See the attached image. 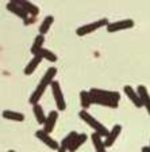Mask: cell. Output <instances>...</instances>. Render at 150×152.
Masks as SVG:
<instances>
[{
    "mask_svg": "<svg viewBox=\"0 0 150 152\" xmlns=\"http://www.w3.org/2000/svg\"><path fill=\"white\" fill-rule=\"evenodd\" d=\"M50 88H51V94H53V98L56 101V106L59 111H64L66 109V103H65V98H64L62 90H61V86L58 82L54 80L51 84H50Z\"/></svg>",
    "mask_w": 150,
    "mask_h": 152,
    "instance_id": "obj_5",
    "label": "cell"
},
{
    "mask_svg": "<svg viewBox=\"0 0 150 152\" xmlns=\"http://www.w3.org/2000/svg\"><path fill=\"white\" fill-rule=\"evenodd\" d=\"M137 91H138V94H139V96H141L145 109L147 110V113H149V115H150V94L147 92V88L145 86H139Z\"/></svg>",
    "mask_w": 150,
    "mask_h": 152,
    "instance_id": "obj_16",
    "label": "cell"
},
{
    "mask_svg": "<svg viewBox=\"0 0 150 152\" xmlns=\"http://www.w3.org/2000/svg\"><path fill=\"white\" fill-rule=\"evenodd\" d=\"M120 132H122V125H115L112 129L109 130V133L107 134L106 139H104V144H106L107 148L114 145V142L116 141V139H118V136L120 134Z\"/></svg>",
    "mask_w": 150,
    "mask_h": 152,
    "instance_id": "obj_12",
    "label": "cell"
},
{
    "mask_svg": "<svg viewBox=\"0 0 150 152\" xmlns=\"http://www.w3.org/2000/svg\"><path fill=\"white\" fill-rule=\"evenodd\" d=\"M9 1H12V3L20 6L23 10H26V11H27L31 16H34V18H37L38 14H39V7L35 6L34 3H31L30 0H9Z\"/></svg>",
    "mask_w": 150,
    "mask_h": 152,
    "instance_id": "obj_9",
    "label": "cell"
},
{
    "mask_svg": "<svg viewBox=\"0 0 150 152\" xmlns=\"http://www.w3.org/2000/svg\"><path fill=\"white\" fill-rule=\"evenodd\" d=\"M6 8L8 10L9 12H12L14 15H16L18 18H20L23 20V23H25V26H28L31 25V23H34V16H31L30 14L26 11V10H23L20 6H18V4L12 3V1H9V3H7Z\"/></svg>",
    "mask_w": 150,
    "mask_h": 152,
    "instance_id": "obj_3",
    "label": "cell"
},
{
    "mask_svg": "<svg viewBox=\"0 0 150 152\" xmlns=\"http://www.w3.org/2000/svg\"><path fill=\"white\" fill-rule=\"evenodd\" d=\"M134 26V20L133 19H123V20H118V22L108 23L107 26V31L108 33H116L120 30H127Z\"/></svg>",
    "mask_w": 150,
    "mask_h": 152,
    "instance_id": "obj_7",
    "label": "cell"
},
{
    "mask_svg": "<svg viewBox=\"0 0 150 152\" xmlns=\"http://www.w3.org/2000/svg\"><path fill=\"white\" fill-rule=\"evenodd\" d=\"M33 111H34V115H35L37 122L39 124V125H43L45 121H46L47 115H45V111H43V109H42L41 104H39V103L33 104Z\"/></svg>",
    "mask_w": 150,
    "mask_h": 152,
    "instance_id": "obj_19",
    "label": "cell"
},
{
    "mask_svg": "<svg viewBox=\"0 0 150 152\" xmlns=\"http://www.w3.org/2000/svg\"><path fill=\"white\" fill-rule=\"evenodd\" d=\"M89 92H91L92 103L100 104V106H106V107H111V109H116L119 106V102L114 101V99L107 98L104 95H100V94H97V92L92 91V90H89Z\"/></svg>",
    "mask_w": 150,
    "mask_h": 152,
    "instance_id": "obj_6",
    "label": "cell"
},
{
    "mask_svg": "<svg viewBox=\"0 0 150 152\" xmlns=\"http://www.w3.org/2000/svg\"><path fill=\"white\" fill-rule=\"evenodd\" d=\"M142 152H150L149 147H143V148H142Z\"/></svg>",
    "mask_w": 150,
    "mask_h": 152,
    "instance_id": "obj_25",
    "label": "cell"
},
{
    "mask_svg": "<svg viewBox=\"0 0 150 152\" xmlns=\"http://www.w3.org/2000/svg\"><path fill=\"white\" fill-rule=\"evenodd\" d=\"M80 103H81L83 110H87V109H89V106L92 104L91 92H89V91H85V90H83V91L80 92Z\"/></svg>",
    "mask_w": 150,
    "mask_h": 152,
    "instance_id": "obj_20",
    "label": "cell"
},
{
    "mask_svg": "<svg viewBox=\"0 0 150 152\" xmlns=\"http://www.w3.org/2000/svg\"><path fill=\"white\" fill-rule=\"evenodd\" d=\"M87 139H88V136L85 134V133H80V134H77V136H76V139L73 140V141L70 142V145L68 147V151L69 152H76L85 141H87Z\"/></svg>",
    "mask_w": 150,
    "mask_h": 152,
    "instance_id": "obj_15",
    "label": "cell"
},
{
    "mask_svg": "<svg viewBox=\"0 0 150 152\" xmlns=\"http://www.w3.org/2000/svg\"><path fill=\"white\" fill-rule=\"evenodd\" d=\"M35 137L37 139H39L42 142H43L45 145H47L49 148H51V149H56V151H58V148H59V144L56 141V140L53 139V137L50 136V133H46L45 130H37L35 132Z\"/></svg>",
    "mask_w": 150,
    "mask_h": 152,
    "instance_id": "obj_8",
    "label": "cell"
},
{
    "mask_svg": "<svg viewBox=\"0 0 150 152\" xmlns=\"http://www.w3.org/2000/svg\"><path fill=\"white\" fill-rule=\"evenodd\" d=\"M147 147H149V149H150V142H149V145H147Z\"/></svg>",
    "mask_w": 150,
    "mask_h": 152,
    "instance_id": "obj_27",
    "label": "cell"
},
{
    "mask_svg": "<svg viewBox=\"0 0 150 152\" xmlns=\"http://www.w3.org/2000/svg\"><path fill=\"white\" fill-rule=\"evenodd\" d=\"M3 117L6 118V120L15 121V122H23V121H25V114L19 113V111H14V110H4Z\"/></svg>",
    "mask_w": 150,
    "mask_h": 152,
    "instance_id": "obj_17",
    "label": "cell"
},
{
    "mask_svg": "<svg viewBox=\"0 0 150 152\" xmlns=\"http://www.w3.org/2000/svg\"><path fill=\"white\" fill-rule=\"evenodd\" d=\"M43 44H45V35L38 34L37 37H35L34 42H33L31 48H30V52H31V54L37 56V54L39 53V50H41L42 48H43Z\"/></svg>",
    "mask_w": 150,
    "mask_h": 152,
    "instance_id": "obj_18",
    "label": "cell"
},
{
    "mask_svg": "<svg viewBox=\"0 0 150 152\" xmlns=\"http://www.w3.org/2000/svg\"><path fill=\"white\" fill-rule=\"evenodd\" d=\"M53 22H54L53 15H47L46 18L42 20L41 25H39V34H42V35L46 34V33L50 30V27H51V25H53Z\"/></svg>",
    "mask_w": 150,
    "mask_h": 152,
    "instance_id": "obj_21",
    "label": "cell"
},
{
    "mask_svg": "<svg viewBox=\"0 0 150 152\" xmlns=\"http://www.w3.org/2000/svg\"><path fill=\"white\" fill-rule=\"evenodd\" d=\"M7 152H16V151H14V149H9V151H7Z\"/></svg>",
    "mask_w": 150,
    "mask_h": 152,
    "instance_id": "obj_26",
    "label": "cell"
},
{
    "mask_svg": "<svg viewBox=\"0 0 150 152\" xmlns=\"http://www.w3.org/2000/svg\"><path fill=\"white\" fill-rule=\"evenodd\" d=\"M104 26H108V19L107 18H103V19H99L96 22H92V23H88V25H84V26H80V27L76 30V34L78 37H84L87 34H91L93 33L95 30L97 28H101Z\"/></svg>",
    "mask_w": 150,
    "mask_h": 152,
    "instance_id": "obj_4",
    "label": "cell"
},
{
    "mask_svg": "<svg viewBox=\"0 0 150 152\" xmlns=\"http://www.w3.org/2000/svg\"><path fill=\"white\" fill-rule=\"evenodd\" d=\"M57 120H58V111L51 110L49 114H47L46 121H45V124H43V129L42 130H45L46 133H51L54 129V126H56Z\"/></svg>",
    "mask_w": 150,
    "mask_h": 152,
    "instance_id": "obj_10",
    "label": "cell"
},
{
    "mask_svg": "<svg viewBox=\"0 0 150 152\" xmlns=\"http://www.w3.org/2000/svg\"><path fill=\"white\" fill-rule=\"evenodd\" d=\"M56 73H57L56 66H50L49 69L45 72V75L42 76V79L39 80V83H38L37 88L33 91V94L30 95V98H28L30 104H37L38 102H39V99H41L42 95L45 94L46 88L50 87V84L54 82V76H56Z\"/></svg>",
    "mask_w": 150,
    "mask_h": 152,
    "instance_id": "obj_1",
    "label": "cell"
},
{
    "mask_svg": "<svg viewBox=\"0 0 150 152\" xmlns=\"http://www.w3.org/2000/svg\"><path fill=\"white\" fill-rule=\"evenodd\" d=\"M125 94L127 95L128 99H130V101L134 103V106H137V107H141V106H143V103H142V99H141V96H139V94H138V91H135L131 86H125Z\"/></svg>",
    "mask_w": 150,
    "mask_h": 152,
    "instance_id": "obj_11",
    "label": "cell"
},
{
    "mask_svg": "<svg viewBox=\"0 0 150 152\" xmlns=\"http://www.w3.org/2000/svg\"><path fill=\"white\" fill-rule=\"evenodd\" d=\"M43 60L39 54H37V56H34L30 60V63L26 65V68H25V75H27V76H30V75H33V73L35 72V69L38 68V65L41 64V61Z\"/></svg>",
    "mask_w": 150,
    "mask_h": 152,
    "instance_id": "obj_13",
    "label": "cell"
},
{
    "mask_svg": "<svg viewBox=\"0 0 150 152\" xmlns=\"http://www.w3.org/2000/svg\"><path fill=\"white\" fill-rule=\"evenodd\" d=\"M38 54H39V56H41L43 60H47V61H50V63H56V61H57V56L51 50H49V49H45V48H42Z\"/></svg>",
    "mask_w": 150,
    "mask_h": 152,
    "instance_id": "obj_22",
    "label": "cell"
},
{
    "mask_svg": "<svg viewBox=\"0 0 150 152\" xmlns=\"http://www.w3.org/2000/svg\"><path fill=\"white\" fill-rule=\"evenodd\" d=\"M91 140L93 142V147H95V151L96 152H107V147L104 144V140L101 139L100 134H97L96 132H93L91 134Z\"/></svg>",
    "mask_w": 150,
    "mask_h": 152,
    "instance_id": "obj_14",
    "label": "cell"
},
{
    "mask_svg": "<svg viewBox=\"0 0 150 152\" xmlns=\"http://www.w3.org/2000/svg\"><path fill=\"white\" fill-rule=\"evenodd\" d=\"M78 115H80V118H81L85 124H88V125H89L97 134H100L101 137H107V134L109 133V130H107V128L104 126L101 122H99L97 120H95L87 110H81L80 113H78Z\"/></svg>",
    "mask_w": 150,
    "mask_h": 152,
    "instance_id": "obj_2",
    "label": "cell"
},
{
    "mask_svg": "<svg viewBox=\"0 0 150 152\" xmlns=\"http://www.w3.org/2000/svg\"><path fill=\"white\" fill-rule=\"evenodd\" d=\"M77 134H78V133H76L75 130H73V132H70L68 136L65 137V139H62V141L59 142V145H64V147H66V148H68V147L70 145V142L76 139V136H77Z\"/></svg>",
    "mask_w": 150,
    "mask_h": 152,
    "instance_id": "obj_23",
    "label": "cell"
},
{
    "mask_svg": "<svg viewBox=\"0 0 150 152\" xmlns=\"http://www.w3.org/2000/svg\"><path fill=\"white\" fill-rule=\"evenodd\" d=\"M66 151H68V148H66V147L59 145V148H58V151H57V152H66Z\"/></svg>",
    "mask_w": 150,
    "mask_h": 152,
    "instance_id": "obj_24",
    "label": "cell"
}]
</instances>
